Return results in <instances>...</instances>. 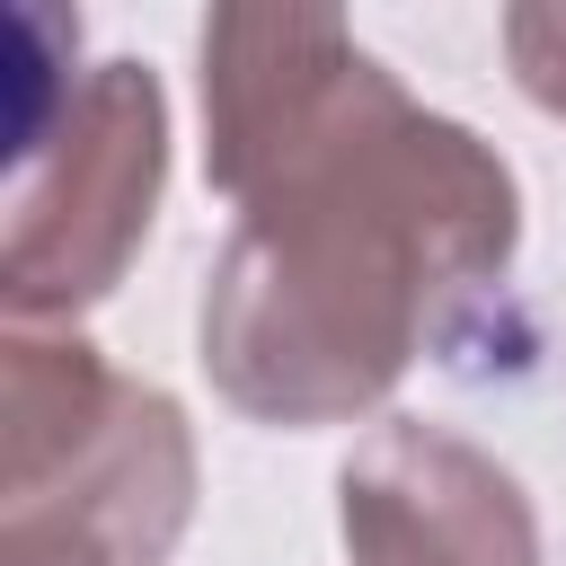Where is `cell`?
Wrapping results in <instances>:
<instances>
[{
  "label": "cell",
  "mask_w": 566,
  "mask_h": 566,
  "mask_svg": "<svg viewBox=\"0 0 566 566\" xmlns=\"http://www.w3.org/2000/svg\"><path fill=\"white\" fill-rule=\"evenodd\" d=\"M203 177L239 203L203 283L212 389L283 433L371 416L433 318L504 283L522 186L495 142L433 115L336 18H203Z\"/></svg>",
  "instance_id": "1"
},
{
  "label": "cell",
  "mask_w": 566,
  "mask_h": 566,
  "mask_svg": "<svg viewBox=\"0 0 566 566\" xmlns=\"http://www.w3.org/2000/svg\"><path fill=\"white\" fill-rule=\"evenodd\" d=\"M195 522V424L80 327L0 336V566H168Z\"/></svg>",
  "instance_id": "2"
},
{
  "label": "cell",
  "mask_w": 566,
  "mask_h": 566,
  "mask_svg": "<svg viewBox=\"0 0 566 566\" xmlns=\"http://www.w3.org/2000/svg\"><path fill=\"white\" fill-rule=\"evenodd\" d=\"M159 186H168V97L150 62L115 53L80 80L62 71L53 97H18L9 248H0L9 327H71L88 301H106L150 239Z\"/></svg>",
  "instance_id": "3"
},
{
  "label": "cell",
  "mask_w": 566,
  "mask_h": 566,
  "mask_svg": "<svg viewBox=\"0 0 566 566\" xmlns=\"http://www.w3.org/2000/svg\"><path fill=\"white\" fill-rule=\"evenodd\" d=\"M336 531L354 566H539L522 478L451 424L389 416L336 469Z\"/></svg>",
  "instance_id": "4"
},
{
  "label": "cell",
  "mask_w": 566,
  "mask_h": 566,
  "mask_svg": "<svg viewBox=\"0 0 566 566\" xmlns=\"http://www.w3.org/2000/svg\"><path fill=\"white\" fill-rule=\"evenodd\" d=\"M504 62H513V88L539 115H566V0L504 9Z\"/></svg>",
  "instance_id": "5"
}]
</instances>
